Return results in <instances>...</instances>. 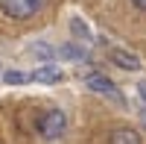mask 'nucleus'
Returning <instances> with one entry per match:
<instances>
[{
	"instance_id": "obj_1",
	"label": "nucleus",
	"mask_w": 146,
	"mask_h": 144,
	"mask_svg": "<svg viewBox=\"0 0 146 144\" xmlns=\"http://www.w3.org/2000/svg\"><path fill=\"white\" fill-rule=\"evenodd\" d=\"M64 129H67V118H64L62 109H47V112L38 115V121H35V133L41 138H47V141L58 138Z\"/></svg>"
},
{
	"instance_id": "obj_2",
	"label": "nucleus",
	"mask_w": 146,
	"mask_h": 144,
	"mask_svg": "<svg viewBox=\"0 0 146 144\" xmlns=\"http://www.w3.org/2000/svg\"><path fill=\"white\" fill-rule=\"evenodd\" d=\"M44 0H0V9L9 18H32Z\"/></svg>"
},
{
	"instance_id": "obj_3",
	"label": "nucleus",
	"mask_w": 146,
	"mask_h": 144,
	"mask_svg": "<svg viewBox=\"0 0 146 144\" xmlns=\"http://www.w3.org/2000/svg\"><path fill=\"white\" fill-rule=\"evenodd\" d=\"M85 85H88L91 91H96V94H105V97H111V100H117V103H123V94L117 91V85L108 77H102V74H91L88 79H85Z\"/></svg>"
},
{
	"instance_id": "obj_4",
	"label": "nucleus",
	"mask_w": 146,
	"mask_h": 144,
	"mask_svg": "<svg viewBox=\"0 0 146 144\" xmlns=\"http://www.w3.org/2000/svg\"><path fill=\"white\" fill-rule=\"evenodd\" d=\"M108 144H143V141H140V133H137V129L117 127V129H111V135H108Z\"/></svg>"
},
{
	"instance_id": "obj_5",
	"label": "nucleus",
	"mask_w": 146,
	"mask_h": 144,
	"mask_svg": "<svg viewBox=\"0 0 146 144\" xmlns=\"http://www.w3.org/2000/svg\"><path fill=\"white\" fill-rule=\"evenodd\" d=\"M108 56H111V62H114V65L126 68V71H137V68H140V59H137L135 53H126V50H111Z\"/></svg>"
},
{
	"instance_id": "obj_6",
	"label": "nucleus",
	"mask_w": 146,
	"mask_h": 144,
	"mask_svg": "<svg viewBox=\"0 0 146 144\" xmlns=\"http://www.w3.org/2000/svg\"><path fill=\"white\" fill-rule=\"evenodd\" d=\"M29 79H35V82H58L62 79V71L53 68V65H44V68H35V74Z\"/></svg>"
},
{
	"instance_id": "obj_7",
	"label": "nucleus",
	"mask_w": 146,
	"mask_h": 144,
	"mask_svg": "<svg viewBox=\"0 0 146 144\" xmlns=\"http://www.w3.org/2000/svg\"><path fill=\"white\" fill-rule=\"evenodd\" d=\"M58 59H82L85 53H82V47H76V44H64V47H58Z\"/></svg>"
},
{
	"instance_id": "obj_8",
	"label": "nucleus",
	"mask_w": 146,
	"mask_h": 144,
	"mask_svg": "<svg viewBox=\"0 0 146 144\" xmlns=\"http://www.w3.org/2000/svg\"><path fill=\"white\" fill-rule=\"evenodd\" d=\"M3 79L9 82V85H21V82H27L29 77H27V74H21V71H6V74H3Z\"/></svg>"
},
{
	"instance_id": "obj_9",
	"label": "nucleus",
	"mask_w": 146,
	"mask_h": 144,
	"mask_svg": "<svg viewBox=\"0 0 146 144\" xmlns=\"http://www.w3.org/2000/svg\"><path fill=\"white\" fill-rule=\"evenodd\" d=\"M29 53H32V56H41V59H50L56 50H53V47H47V44H35V47H29Z\"/></svg>"
},
{
	"instance_id": "obj_10",
	"label": "nucleus",
	"mask_w": 146,
	"mask_h": 144,
	"mask_svg": "<svg viewBox=\"0 0 146 144\" xmlns=\"http://www.w3.org/2000/svg\"><path fill=\"white\" fill-rule=\"evenodd\" d=\"M70 27H73V32H76V35H82V38H88V41H91V30H88V27H85V24H82V21H73V24H70Z\"/></svg>"
},
{
	"instance_id": "obj_11",
	"label": "nucleus",
	"mask_w": 146,
	"mask_h": 144,
	"mask_svg": "<svg viewBox=\"0 0 146 144\" xmlns=\"http://www.w3.org/2000/svg\"><path fill=\"white\" fill-rule=\"evenodd\" d=\"M131 3H135L137 9H146V0H131Z\"/></svg>"
},
{
	"instance_id": "obj_12",
	"label": "nucleus",
	"mask_w": 146,
	"mask_h": 144,
	"mask_svg": "<svg viewBox=\"0 0 146 144\" xmlns=\"http://www.w3.org/2000/svg\"><path fill=\"white\" fill-rule=\"evenodd\" d=\"M140 97L146 100V82H140Z\"/></svg>"
}]
</instances>
